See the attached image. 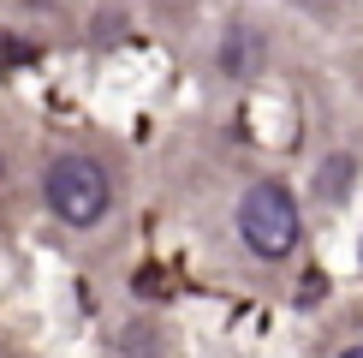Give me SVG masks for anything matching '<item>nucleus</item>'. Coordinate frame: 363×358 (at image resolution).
<instances>
[{
  "label": "nucleus",
  "mask_w": 363,
  "mask_h": 358,
  "mask_svg": "<svg viewBox=\"0 0 363 358\" xmlns=\"http://www.w3.org/2000/svg\"><path fill=\"white\" fill-rule=\"evenodd\" d=\"M0 179H6V156H0Z\"/></svg>",
  "instance_id": "nucleus-6"
},
{
  "label": "nucleus",
  "mask_w": 363,
  "mask_h": 358,
  "mask_svg": "<svg viewBox=\"0 0 363 358\" xmlns=\"http://www.w3.org/2000/svg\"><path fill=\"white\" fill-rule=\"evenodd\" d=\"M340 358H363V347H345V352H340Z\"/></svg>",
  "instance_id": "nucleus-5"
},
{
  "label": "nucleus",
  "mask_w": 363,
  "mask_h": 358,
  "mask_svg": "<svg viewBox=\"0 0 363 358\" xmlns=\"http://www.w3.org/2000/svg\"><path fill=\"white\" fill-rule=\"evenodd\" d=\"M238 239L256 251V257L280 263L298 251V203L280 179H256V185L238 197Z\"/></svg>",
  "instance_id": "nucleus-2"
},
{
  "label": "nucleus",
  "mask_w": 363,
  "mask_h": 358,
  "mask_svg": "<svg viewBox=\"0 0 363 358\" xmlns=\"http://www.w3.org/2000/svg\"><path fill=\"white\" fill-rule=\"evenodd\" d=\"M30 6H42V0H30Z\"/></svg>",
  "instance_id": "nucleus-7"
},
{
  "label": "nucleus",
  "mask_w": 363,
  "mask_h": 358,
  "mask_svg": "<svg viewBox=\"0 0 363 358\" xmlns=\"http://www.w3.org/2000/svg\"><path fill=\"white\" fill-rule=\"evenodd\" d=\"M256 66H262V36H256L250 24H233V30L220 36V72H226V78H238V84H245Z\"/></svg>",
  "instance_id": "nucleus-3"
},
{
  "label": "nucleus",
  "mask_w": 363,
  "mask_h": 358,
  "mask_svg": "<svg viewBox=\"0 0 363 358\" xmlns=\"http://www.w3.org/2000/svg\"><path fill=\"white\" fill-rule=\"evenodd\" d=\"M352 185H357V161L352 156H328L322 173H315V197H322V203H345Z\"/></svg>",
  "instance_id": "nucleus-4"
},
{
  "label": "nucleus",
  "mask_w": 363,
  "mask_h": 358,
  "mask_svg": "<svg viewBox=\"0 0 363 358\" xmlns=\"http://www.w3.org/2000/svg\"><path fill=\"white\" fill-rule=\"evenodd\" d=\"M42 191H48V209L66 227H96L113 209V179L89 156H54L48 173H42Z\"/></svg>",
  "instance_id": "nucleus-1"
}]
</instances>
